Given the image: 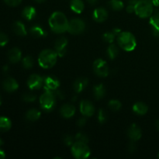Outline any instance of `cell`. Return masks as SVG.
Masks as SVG:
<instances>
[{
  "label": "cell",
  "instance_id": "obj_49",
  "mask_svg": "<svg viewBox=\"0 0 159 159\" xmlns=\"http://www.w3.org/2000/svg\"><path fill=\"white\" fill-rule=\"evenodd\" d=\"M156 127H157V128H158V130H159V120L157 121V123H156Z\"/></svg>",
  "mask_w": 159,
  "mask_h": 159
},
{
  "label": "cell",
  "instance_id": "obj_4",
  "mask_svg": "<svg viewBox=\"0 0 159 159\" xmlns=\"http://www.w3.org/2000/svg\"><path fill=\"white\" fill-rule=\"evenodd\" d=\"M153 6L151 0H138L134 12L141 18H148L153 13Z\"/></svg>",
  "mask_w": 159,
  "mask_h": 159
},
{
  "label": "cell",
  "instance_id": "obj_11",
  "mask_svg": "<svg viewBox=\"0 0 159 159\" xmlns=\"http://www.w3.org/2000/svg\"><path fill=\"white\" fill-rule=\"evenodd\" d=\"M80 111L83 116L89 117L94 114L95 107L89 100H82L80 102Z\"/></svg>",
  "mask_w": 159,
  "mask_h": 159
},
{
  "label": "cell",
  "instance_id": "obj_47",
  "mask_svg": "<svg viewBox=\"0 0 159 159\" xmlns=\"http://www.w3.org/2000/svg\"><path fill=\"white\" fill-rule=\"evenodd\" d=\"M2 70L5 73H6L8 71H9V67H8L7 65H5V66L2 68Z\"/></svg>",
  "mask_w": 159,
  "mask_h": 159
},
{
  "label": "cell",
  "instance_id": "obj_9",
  "mask_svg": "<svg viewBox=\"0 0 159 159\" xmlns=\"http://www.w3.org/2000/svg\"><path fill=\"white\" fill-rule=\"evenodd\" d=\"M43 84V79L40 75L37 74L31 75L27 81V85L30 89H40Z\"/></svg>",
  "mask_w": 159,
  "mask_h": 159
},
{
  "label": "cell",
  "instance_id": "obj_14",
  "mask_svg": "<svg viewBox=\"0 0 159 159\" xmlns=\"http://www.w3.org/2000/svg\"><path fill=\"white\" fill-rule=\"evenodd\" d=\"M61 114L65 118H71L75 113V107L71 103H65L61 107Z\"/></svg>",
  "mask_w": 159,
  "mask_h": 159
},
{
  "label": "cell",
  "instance_id": "obj_50",
  "mask_svg": "<svg viewBox=\"0 0 159 159\" xmlns=\"http://www.w3.org/2000/svg\"><path fill=\"white\" fill-rule=\"evenodd\" d=\"M2 144H3V142H2V138H0V146H1V145H2Z\"/></svg>",
  "mask_w": 159,
  "mask_h": 159
},
{
  "label": "cell",
  "instance_id": "obj_34",
  "mask_svg": "<svg viewBox=\"0 0 159 159\" xmlns=\"http://www.w3.org/2000/svg\"><path fill=\"white\" fill-rule=\"evenodd\" d=\"M37 97H36L35 95L32 94V93H26L23 96V99L25 102H34L36 100Z\"/></svg>",
  "mask_w": 159,
  "mask_h": 159
},
{
  "label": "cell",
  "instance_id": "obj_43",
  "mask_svg": "<svg viewBox=\"0 0 159 159\" xmlns=\"http://www.w3.org/2000/svg\"><path fill=\"white\" fill-rule=\"evenodd\" d=\"M87 2H88L90 5H93V6H94V5H96V3L99 2V0H87Z\"/></svg>",
  "mask_w": 159,
  "mask_h": 159
},
{
  "label": "cell",
  "instance_id": "obj_10",
  "mask_svg": "<svg viewBox=\"0 0 159 159\" xmlns=\"http://www.w3.org/2000/svg\"><path fill=\"white\" fill-rule=\"evenodd\" d=\"M67 45H68V40L66 37H61L56 40L55 43H54V48H55V51L57 54V56L63 57L66 54Z\"/></svg>",
  "mask_w": 159,
  "mask_h": 159
},
{
  "label": "cell",
  "instance_id": "obj_30",
  "mask_svg": "<svg viewBox=\"0 0 159 159\" xmlns=\"http://www.w3.org/2000/svg\"><path fill=\"white\" fill-rule=\"evenodd\" d=\"M22 63H23V66L26 69H30V68H32L34 66V59L30 56H26L22 61Z\"/></svg>",
  "mask_w": 159,
  "mask_h": 159
},
{
  "label": "cell",
  "instance_id": "obj_33",
  "mask_svg": "<svg viewBox=\"0 0 159 159\" xmlns=\"http://www.w3.org/2000/svg\"><path fill=\"white\" fill-rule=\"evenodd\" d=\"M115 37H116V36H115V34H113V32L105 33V34H103V36H102V37H103V40L110 43H113V40H114V39H115Z\"/></svg>",
  "mask_w": 159,
  "mask_h": 159
},
{
  "label": "cell",
  "instance_id": "obj_52",
  "mask_svg": "<svg viewBox=\"0 0 159 159\" xmlns=\"http://www.w3.org/2000/svg\"><path fill=\"white\" fill-rule=\"evenodd\" d=\"M158 158H159V154H158Z\"/></svg>",
  "mask_w": 159,
  "mask_h": 159
},
{
  "label": "cell",
  "instance_id": "obj_13",
  "mask_svg": "<svg viewBox=\"0 0 159 159\" xmlns=\"http://www.w3.org/2000/svg\"><path fill=\"white\" fill-rule=\"evenodd\" d=\"M127 135L132 141H137L141 138V130L137 124H132L128 129Z\"/></svg>",
  "mask_w": 159,
  "mask_h": 159
},
{
  "label": "cell",
  "instance_id": "obj_46",
  "mask_svg": "<svg viewBox=\"0 0 159 159\" xmlns=\"http://www.w3.org/2000/svg\"><path fill=\"white\" fill-rule=\"evenodd\" d=\"M151 2L155 6H159V0H151Z\"/></svg>",
  "mask_w": 159,
  "mask_h": 159
},
{
  "label": "cell",
  "instance_id": "obj_27",
  "mask_svg": "<svg viewBox=\"0 0 159 159\" xmlns=\"http://www.w3.org/2000/svg\"><path fill=\"white\" fill-rule=\"evenodd\" d=\"M12 123L7 117L1 116L0 117V131H7L11 128Z\"/></svg>",
  "mask_w": 159,
  "mask_h": 159
},
{
  "label": "cell",
  "instance_id": "obj_41",
  "mask_svg": "<svg viewBox=\"0 0 159 159\" xmlns=\"http://www.w3.org/2000/svg\"><path fill=\"white\" fill-rule=\"evenodd\" d=\"M128 149H129V152H131V153H133V152H134L135 151H136V145H135L134 143L131 142L130 144H129Z\"/></svg>",
  "mask_w": 159,
  "mask_h": 159
},
{
  "label": "cell",
  "instance_id": "obj_37",
  "mask_svg": "<svg viewBox=\"0 0 159 159\" xmlns=\"http://www.w3.org/2000/svg\"><path fill=\"white\" fill-rule=\"evenodd\" d=\"M63 140H64V142H65V144H66V145H68V146H71L73 144H74L73 138L71 136H70V135H68V134L65 135Z\"/></svg>",
  "mask_w": 159,
  "mask_h": 159
},
{
  "label": "cell",
  "instance_id": "obj_39",
  "mask_svg": "<svg viewBox=\"0 0 159 159\" xmlns=\"http://www.w3.org/2000/svg\"><path fill=\"white\" fill-rule=\"evenodd\" d=\"M86 124V119L85 117H82L80 119L78 120L77 121V125L79 126V127H82Z\"/></svg>",
  "mask_w": 159,
  "mask_h": 159
},
{
  "label": "cell",
  "instance_id": "obj_28",
  "mask_svg": "<svg viewBox=\"0 0 159 159\" xmlns=\"http://www.w3.org/2000/svg\"><path fill=\"white\" fill-rule=\"evenodd\" d=\"M118 53H119V51H118L117 47L115 44H110L107 48V55L112 60L117 57Z\"/></svg>",
  "mask_w": 159,
  "mask_h": 159
},
{
  "label": "cell",
  "instance_id": "obj_24",
  "mask_svg": "<svg viewBox=\"0 0 159 159\" xmlns=\"http://www.w3.org/2000/svg\"><path fill=\"white\" fill-rule=\"evenodd\" d=\"M93 93L96 99H101L103 98L104 95L106 94V89L102 84L95 85L93 88Z\"/></svg>",
  "mask_w": 159,
  "mask_h": 159
},
{
  "label": "cell",
  "instance_id": "obj_16",
  "mask_svg": "<svg viewBox=\"0 0 159 159\" xmlns=\"http://www.w3.org/2000/svg\"><path fill=\"white\" fill-rule=\"evenodd\" d=\"M2 86L6 91L9 92V93H12V92L16 91L18 89L19 85L18 82L14 79H12V78H7L3 82Z\"/></svg>",
  "mask_w": 159,
  "mask_h": 159
},
{
  "label": "cell",
  "instance_id": "obj_36",
  "mask_svg": "<svg viewBox=\"0 0 159 159\" xmlns=\"http://www.w3.org/2000/svg\"><path fill=\"white\" fill-rule=\"evenodd\" d=\"M9 42V38L7 35L2 32H0V46L3 47L6 45Z\"/></svg>",
  "mask_w": 159,
  "mask_h": 159
},
{
  "label": "cell",
  "instance_id": "obj_35",
  "mask_svg": "<svg viewBox=\"0 0 159 159\" xmlns=\"http://www.w3.org/2000/svg\"><path fill=\"white\" fill-rule=\"evenodd\" d=\"M75 140L77 141H82V142L88 143L89 138L86 134L83 133H78L75 136Z\"/></svg>",
  "mask_w": 159,
  "mask_h": 159
},
{
  "label": "cell",
  "instance_id": "obj_45",
  "mask_svg": "<svg viewBox=\"0 0 159 159\" xmlns=\"http://www.w3.org/2000/svg\"><path fill=\"white\" fill-rule=\"evenodd\" d=\"M138 2V0H128V4L134 5V6H135Z\"/></svg>",
  "mask_w": 159,
  "mask_h": 159
},
{
  "label": "cell",
  "instance_id": "obj_38",
  "mask_svg": "<svg viewBox=\"0 0 159 159\" xmlns=\"http://www.w3.org/2000/svg\"><path fill=\"white\" fill-rule=\"evenodd\" d=\"M5 2L10 6H17L21 3L22 0H4Z\"/></svg>",
  "mask_w": 159,
  "mask_h": 159
},
{
  "label": "cell",
  "instance_id": "obj_19",
  "mask_svg": "<svg viewBox=\"0 0 159 159\" xmlns=\"http://www.w3.org/2000/svg\"><path fill=\"white\" fill-rule=\"evenodd\" d=\"M12 30L16 35L18 36H26V30L25 27V25L22 22L16 21L12 25Z\"/></svg>",
  "mask_w": 159,
  "mask_h": 159
},
{
  "label": "cell",
  "instance_id": "obj_7",
  "mask_svg": "<svg viewBox=\"0 0 159 159\" xmlns=\"http://www.w3.org/2000/svg\"><path fill=\"white\" fill-rule=\"evenodd\" d=\"M85 23L81 19H74L71 20L68 23V31L71 34L77 35L80 34L85 30Z\"/></svg>",
  "mask_w": 159,
  "mask_h": 159
},
{
  "label": "cell",
  "instance_id": "obj_44",
  "mask_svg": "<svg viewBox=\"0 0 159 159\" xmlns=\"http://www.w3.org/2000/svg\"><path fill=\"white\" fill-rule=\"evenodd\" d=\"M5 158H6V154L2 150L0 149V159H4Z\"/></svg>",
  "mask_w": 159,
  "mask_h": 159
},
{
  "label": "cell",
  "instance_id": "obj_3",
  "mask_svg": "<svg viewBox=\"0 0 159 159\" xmlns=\"http://www.w3.org/2000/svg\"><path fill=\"white\" fill-rule=\"evenodd\" d=\"M118 44L126 51H132L137 46L136 38L130 32H121L117 36Z\"/></svg>",
  "mask_w": 159,
  "mask_h": 159
},
{
  "label": "cell",
  "instance_id": "obj_51",
  "mask_svg": "<svg viewBox=\"0 0 159 159\" xmlns=\"http://www.w3.org/2000/svg\"><path fill=\"white\" fill-rule=\"evenodd\" d=\"M1 103H2V98L1 96H0V105H1Z\"/></svg>",
  "mask_w": 159,
  "mask_h": 159
},
{
  "label": "cell",
  "instance_id": "obj_12",
  "mask_svg": "<svg viewBox=\"0 0 159 159\" xmlns=\"http://www.w3.org/2000/svg\"><path fill=\"white\" fill-rule=\"evenodd\" d=\"M43 84H44V89L51 91H55L60 86V82L57 78L54 76H48L43 79Z\"/></svg>",
  "mask_w": 159,
  "mask_h": 159
},
{
  "label": "cell",
  "instance_id": "obj_29",
  "mask_svg": "<svg viewBox=\"0 0 159 159\" xmlns=\"http://www.w3.org/2000/svg\"><path fill=\"white\" fill-rule=\"evenodd\" d=\"M109 6L112 9L115 11H120L124 8V3L120 0H110Z\"/></svg>",
  "mask_w": 159,
  "mask_h": 159
},
{
  "label": "cell",
  "instance_id": "obj_22",
  "mask_svg": "<svg viewBox=\"0 0 159 159\" xmlns=\"http://www.w3.org/2000/svg\"><path fill=\"white\" fill-rule=\"evenodd\" d=\"M150 24L152 26L154 35H159V12L151 17Z\"/></svg>",
  "mask_w": 159,
  "mask_h": 159
},
{
  "label": "cell",
  "instance_id": "obj_48",
  "mask_svg": "<svg viewBox=\"0 0 159 159\" xmlns=\"http://www.w3.org/2000/svg\"><path fill=\"white\" fill-rule=\"evenodd\" d=\"M37 2H39V3H41V2H45L46 0H35Z\"/></svg>",
  "mask_w": 159,
  "mask_h": 159
},
{
  "label": "cell",
  "instance_id": "obj_8",
  "mask_svg": "<svg viewBox=\"0 0 159 159\" xmlns=\"http://www.w3.org/2000/svg\"><path fill=\"white\" fill-rule=\"evenodd\" d=\"M93 70L99 77H107L109 75V67L102 59H97L93 64Z\"/></svg>",
  "mask_w": 159,
  "mask_h": 159
},
{
  "label": "cell",
  "instance_id": "obj_1",
  "mask_svg": "<svg viewBox=\"0 0 159 159\" xmlns=\"http://www.w3.org/2000/svg\"><path fill=\"white\" fill-rule=\"evenodd\" d=\"M68 19L64 13L55 12L51 16L49 19V25L51 30L56 34H63L68 30Z\"/></svg>",
  "mask_w": 159,
  "mask_h": 159
},
{
  "label": "cell",
  "instance_id": "obj_5",
  "mask_svg": "<svg viewBox=\"0 0 159 159\" xmlns=\"http://www.w3.org/2000/svg\"><path fill=\"white\" fill-rule=\"evenodd\" d=\"M55 100L56 96L54 93L51 90L46 89L40 97V107L44 111H51L55 107Z\"/></svg>",
  "mask_w": 159,
  "mask_h": 159
},
{
  "label": "cell",
  "instance_id": "obj_6",
  "mask_svg": "<svg viewBox=\"0 0 159 159\" xmlns=\"http://www.w3.org/2000/svg\"><path fill=\"white\" fill-rule=\"evenodd\" d=\"M71 153L77 159L87 158L90 155V149L87 145V143L77 141L71 145Z\"/></svg>",
  "mask_w": 159,
  "mask_h": 159
},
{
  "label": "cell",
  "instance_id": "obj_42",
  "mask_svg": "<svg viewBox=\"0 0 159 159\" xmlns=\"http://www.w3.org/2000/svg\"><path fill=\"white\" fill-rule=\"evenodd\" d=\"M112 32L115 34V36H118L121 33V30H120V29H119V28H115V29L113 30V31H112Z\"/></svg>",
  "mask_w": 159,
  "mask_h": 159
},
{
  "label": "cell",
  "instance_id": "obj_40",
  "mask_svg": "<svg viewBox=\"0 0 159 159\" xmlns=\"http://www.w3.org/2000/svg\"><path fill=\"white\" fill-rule=\"evenodd\" d=\"M134 11H135V6L128 4V6H127V12H128V13H132V12H134Z\"/></svg>",
  "mask_w": 159,
  "mask_h": 159
},
{
  "label": "cell",
  "instance_id": "obj_31",
  "mask_svg": "<svg viewBox=\"0 0 159 159\" xmlns=\"http://www.w3.org/2000/svg\"><path fill=\"white\" fill-rule=\"evenodd\" d=\"M109 107L113 111H118V110H120L121 107V102L120 101L116 100V99H112L109 102Z\"/></svg>",
  "mask_w": 159,
  "mask_h": 159
},
{
  "label": "cell",
  "instance_id": "obj_23",
  "mask_svg": "<svg viewBox=\"0 0 159 159\" xmlns=\"http://www.w3.org/2000/svg\"><path fill=\"white\" fill-rule=\"evenodd\" d=\"M148 110V107L144 102H138L133 106V111L138 115L146 114Z\"/></svg>",
  "mask_w": 159,
  "mask_h": 159
},
{
  "label": "cell",
  "instance_id": "obj_2",
  "mask_svg": "<svg viewBox=\"0 0 159 159\" xmlns=\"http://www.w3.org/2000/svg\"><path fill=\"white\" fill-rule=\"evenodd\" d=\"M57 54L56 51L50 49L43 50L41 51L38 57V63L43 68H51L54 66L57 61Z\"/></svg>",
  "mask_w": 159,
  "mask_h": 159
},
{
  "label": "cell",
  "instance_id": "obj_20",
  "mask_svg": "<svg viewBox=\"0 0 159 159\" xmlns=\"http://www.w3.org/2000/svg\"><path fill=\"white\" fill-rule=\"evenodd\" d=\"M70 7L71 10L75 12V13H81L83 11L85 5L82 0H71L70 2Z\"/></svg>",
  "mask_w": 159,
  "mask_h": 159
},
{
  "label": "cell",
  "instance_id": "obj_17",
  "mask_svg": "<svg viewBox=\"0 0 159 159\" xmlns=\"http://www.w3.org/2000/svg\"><path fill=\"white\" fill-rule=\"evenodd\" d=\"M22 53L18 48H13L8 52V58L11 63H17L21 60Z\"/></svg>",
  "mask_w": 159,
  "mask_h": 159
},
{
  "label": "cell",
  "instance_id": "obj_21",
  "mask_svg": "<svg viewBox=\"0 0 159 159\" xmlns=\"http://www.w3.org/2000/svg\"><path fill=\"white\" fill-rule=\"evenodd\" d=\"M36 14H37L36 9L33 6H26L22 12V16L26 20H32L36 16Z\"/></svg>",
  "mask_w": 159,
  "mask_h": 159
},
{
  "label": "cell",
  "instance_id": "obj_32",
  "mask_svg": "<svg viewBox=\"0 0 159 159\" xmlns=\"http://www.w3.org/2000/svg\"><path fill=\"white\" fill-rule=\"evenodd\" d=\"M107 119H108V113L103 109H100L98 113V120H99V123L103 124V123L107 122Z\"/></svg>",
  "mask_w": 159,
  "mask_h": 159
},
{
  "label": "cell",
  "instance_id": "obj_15",
  "mask_svg": "<svg viewBox=\"0 0 159 159\" xmlns=\"http://www.w3.org/2000/svg\"><path fill=\"white\" fill-rule=\"evenodd\" d=\"M93 16L95 21L98 22V23H102L108 17V12L103 8H97L93 12Z\"/></svg>",
  "mask_w": 159,
  "mask_h": 159
},
{
  "label": "cell",
  "instance_id": "obj_25",
  "mask_svg": "<svg viewBox=\"0 0 159 159\" xmlns=\"http://www.w3.org/2000/svg\"><path fill=\"white\" fill-rule=\"evenodd\" d=\"M40 117V112L36 109H31L28 110L27 113H26V118L29 121L34 122V121L37 120Z\"/></svg>",
  "mask_w": 159,
  "mask_h": 159
},
{
  "label": "cell",
  "instance_id": "obj_18",
  "mask_svg": "<svg viewBox=\"0 0 159 159\" xmlns=\"http://www.w3.org/2000/svg\"><path fill=\"white\" fill-rule=\"evenodd\" d=\"M88 83L89 81L86 78H80V79H78L75 82L73 88H74V90L76 93H81V92H82L86 88L87 85H88Z\"/></svg>",
  "mask_w": 159,
  "mask_h": 159
},
{
  "label": "cell",
  "instance_id": "obj_26",
  "mask_svg": "<svg viewBox=\"0 0 159 159\" xmlns=\"http://www.w3.org/2000/svg\"><path fill=\"white\" fill-rule=\"evenodd\" d=\"M30 31V34L35 37H42L47 35V33L45 32L44 30L40 27V26H37V25L32 26Z\"/></svg>",
  "mask_w": 159,
  "mask_h": 159
}]
</instances>
